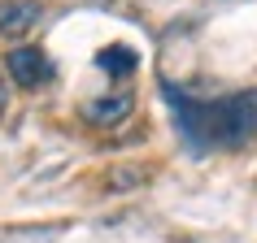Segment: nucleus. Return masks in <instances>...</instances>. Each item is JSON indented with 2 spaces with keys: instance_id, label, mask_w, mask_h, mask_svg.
<instances>
[{
  "instance_id": "nucleus-1",
  "label": "nucleus",
  "mask_w": 257,
  "mask_h": 243,
  "mask_svg": "<svg viewBox=\"0 0 257 243\" xmlns=\"http://www.w3.org/2000/svg\"><path fill=\"white\" fill-rule=\"evenodd\" d=\"M166 100L175 104V126L196 152H218V148H240L257 130V96L253 92H231L218 100H192L175 92L170 82L162 87Z\"/></svg>"
},
{
  "instance_id": "nucleus-2",
  "label": "nucleus",
  "mask_w": 257,
  "mask_h": 243,
  "mask_svg": "<svg viewBox=\"0 0 257 243\" xmlns=\"http://www.w3.org/2000/svg\"><path fill=\"white\" fill-rule=\"evenodd\" d=\"M5 70H9V78H14L18 87H27V92H35V87H44V82L53 78L48 56H44V48H35V44L9 48V52H5Z\"/></svg>"
},
{
  "instance_id": "nucleus-3",
  "label": "nucleus",
  "mask_w": 257,
  "mask_h": 243,
  "mask_svg": "<svg viewBox=\"0 0 257 243\" xmlns=\"http://www.w3.org/2000/svg\"><path fill=\"white\" fill-rule=\"evenodd\" d=\"M136 113V100L131 92H118V96H100V100H87L83 104V122L92 130H118L122 122Z\"/></svg>"
},
{
  "instance_id": "nucleus-4",
  "label": "nucleus",
  "mask_w": 257,
  "mask_h": 243,
  "mask_svg": "<svg viewBox=\"0 0 257 243\" xmlns=\"http://www.w3.org/2000/svg\"><path fill=\"white\" fill-rule=\"evenodd\" d=\"M44 4L40 0H0V40H22L40 26Z\"/></svg>"
},
{
  "instance_id": "nucleus-5",
  "label": "nucleus",
  "mask_w": 257,
  "mask_h": 243,
  "mask_svg": "<svg viewBox=\"0 0 257 243\" xmlns=\"http://www.w3.org/2000/svg\"><path fill=\"white\" fill-rule=\"evenodd\" d=\"M96 66L105 70L109 78H126V74H136V52H131V48H122V44H113V48H105V52L96 56Z\"/></svg>"
},
{
  "instance_id": "nucleus-6",
  "label": "nucleus",
  "mask_w": 257,
  "mask_h": 243,
  "mask_svg": "<svg viewBox=\"0 0 257 243\" xmlns=\"http://www.w3.org/2000/svg\"><path fill=\"white\" fill-rule=\"evenodd\" d=\"M105 182H109V191H136L149 182V170L144 165H113Z\"/></svg>"
},
{
  "instance_id": "nucleus-7",
  "label": "nucleus",
  "mask_w": 257,
  "mask_h": 243,
  "mask_svg": "<svg viewBox=\"0 0 257 243\" xmlns=\"http://www.w3.org/2000/svg\"><path fill=\"white\" fill-rule=\"evenodd\" d=\"M9 108V92H5V82H0V113Z\"/></svg>"
}]
</instances>
